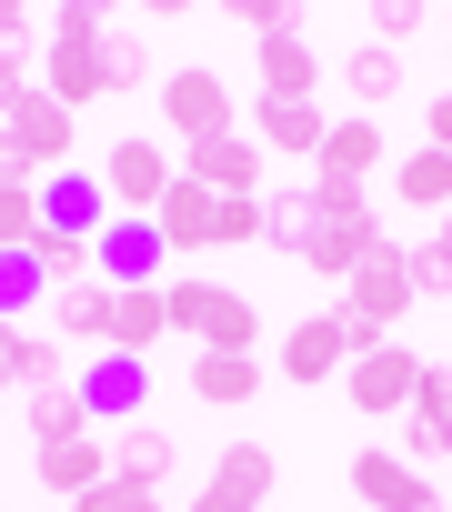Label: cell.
Instances as JSON below:
<instances>
[{
	"label": "cell",
	"instance_id": "13",
	"mask_svg": "<svg viewBox=\"0 0 452 512\" xmlns=\"http://www.w3.org/2000/svg\"><path fill=\"white\" fill-rule=\"evenodd\" d=\"M342 482H352V502H362V512H442V492H432L402 452H352V472H342Z\"/></svg>",
	"mask_w": 452,
	"mask_h": 512
},
{
	"label": "cell",
	"instance_id": "18",
	"mask_svg": "<svg viewBox=\"0 0 452 512\" xmlns=\"http://www.w3.org/2000/svg\"><path fill=\"white\" fill-rule=\"evenodd\" d=\"M141 382H151V372H141L131 352H101V362L81 372V402H91V422H141Z\"/></svg>",
	"mask_w": 452,
	"mask_h": 512
},
{
	"label": "cell",
	"instance_id": "4",
	"mask_svg": "<svg viewBox=\"0 0 452 512\" xmlns=\"http://www.w3.org/2000/svg\"><path fill=\"white\" fill-rule=\"evenodd\" d=\"M332 312L362 332V352H372V342H382V332L412 312V262H402V241H382V251H372V262L342 282V302H332Z\"/></svg>",
	"mask_w": 452,
	"mask_h": 512
},
{
	"label": "cell",
	"instance_id": "8",
	"mask_svg": "<svg viewBox=\"0 0 452 512\" xmlns=\"http://www.w3.org/2000/svg\"><path fill=\"white\" fill-rule=\"evenodd\" d=\"M272 482H282L272 442H221V452H211V482L191 492V512H262Z\"/></svg>",
	"mask_w": 452,
	"mask_h": 512
},
{
	"label": "cell",
	"instance_id": "22",
	"mask_svg": "<svg viewBox=\"0 0 452 512\" xmlns=\"http://www.w3.org/2000/svg\"><path fill=\"white\" fill-rule=\"evenodd\" d=\"M151 342H171V302H161V282H151V292H121V302H111V352L151 362Z\"/></svg>",
	"mask_w": 452,
	"mask_h": 512
},
{
	"label": "cell",
	"instance_id": "31",
	"mask_svg": "<svg viewBox=\"0 0 452 512\" xmlns=\"http://www.w3.org/2000/svg\"><path fill=\"white\" fill-rule=\"evenodd\" d=\"M51 382H71V352L51 332H21V392H51Z\"/></svg>",
	"mask_w": 452,
	"mask_h": 512
},
{
	"label": "cell",
	"instance_id": "37",
	"mask_svg": "<svg viewBox=\"0 0 452 512\" xmlns=\"http://www.w3.org/2000/svg\"><path fill=\"white\" fill-rule=\"evenodd\" d=\"M21 382V322H0V392Z\"/></svg>",
	"mask_w": 452,
	"mask_h": 512
},
{
	"label": "cell",
	"instance_id": "2",
	"mask_svg": "<svg viewBox=\"0 0 452 512\" xmlns=\"http://www.w3.org/2000/svg\"><path fill=\"white\" fill-rule=\"evenodd\" d=\"M372 251H382L372 191H322V181H312V231H302V251H292V262H302V272H322V282H352Z\"/></svg>",
	"mask_w": 452,
	"mask_h": 512
},
{
	"label": "cell",
	"instance_id": "29",
	"mask_svg": "<svg viewBox=\"0 0 452 512\" xmlns=\"http://www.w3.org/2000/svg\"><path fill=\"white\" fill-rule=\"evenodd\" d=\"M31 302H51V282H41V262H31V251H0V322H21Z\"/></svg>",
	"mask_w": 452,
	"mask_h": 512
},
{
	"label": "cell",
	"instance_id": "17",
	"mask_svg": "<svg viewBox=\"0 0 452 512\" xmlns=\"http://www.w3.org/2000/svg\"><path fill=\"white\" fill-rule=\"evenodd\" d=\"M171 462H181V442H171L161 422H121V432H111V482L161 492V482H171Z\"/></svg>",
	"mask_w": 452,
	"mask_h": 512
},
{
	"label": "cell",
	"instance_id": "36",
	"mask_svg": "<svg viewBox=\"0 0 452 512\" xmlns=\"http://www.w3.org/2000/svg\"><path fill=\"white\" fill-rule=\"evenodd\" d=\"M422 151H452V91H442V101L422 111Z\"/></svg>",
	"mask_w": 452,
	"mask_h": 512
},
{
	"label": "cell",
	"instance_id": "34",
	"mask_svg": "<svg viewBox=\"0 0 452 512\" xmlns=\"http://www.w3.org/2000/svg\"><path fill=\"white\" fill-rule=\"evenodd\" d=\"M141 81H151V51H141V41H121V31H111V91H141Z\"/></svg>",
	"mask_w": 452,
	"mask_h": 512
},
{
	"label": "cell",
	"instance_id": "24",
	"mask_svg": "<svg viewBox=\"0 0 452 512\" xmlns=\"http://www.w3.org/2000/svg\"><path fill=\"white\" fill-rule=\"evenodd\" d=\"M31 41H41V21L21 11V0H0V121H11V101L31 91V61H41Z\"/></svg>",
	"mask_w": 452,
	"mask_h": 512
},
{
	"label": "cell",
	"instance_id": "12",
	"mask_svg": "<svg viewBox=\"0 0 452 512\" xmlns=\"http://www.w3.org/2000/svg\"><path fill=\"white\" fill-rule=\"evenodd\" d=\"M352 352H362V332H352L342 312H302L292 342H282V372H292V382H342Z\"/></svg>",
	"mask_w": 452,
	"mask_h": 512
},
{
	"label": "cell",
	"instance_id": "6",
	"mask_svg": "<svg viewBox=\"0 0 452 512\" xmlns=\"http://www.w3.org/2000/svg\"><path fill=\"white\" fill-rule=\"evenodd\" d=\"M0 141H11V151H21V161H31L41 181H51V171H71V141H81V111H61V101H51V91L31 81V91L11 101V121H0Z\"/></svg>",
	"mask_w": 452,
	"mask_h": 512
},
{
	"label": "cell",
	"instance_id": "33",
	"mask_svg": "<svg viewBox=\"0 0 452 512\" xmlns=\"http://www.w3.org/2000/svg\"><path fill=\"white\" fill-rule=\"evenodd\" d=\"M71 512H161V492H141V482H101V492H81Z\"/></svg>",
	"mask_w": 452,
	"mask_h": 512
},
{
	"label": "cell",
	"instance_id": "35",
	"mask_svg": "<svg viewBox=\"0 0 452 512\" xmlns=\"http://www.w3.org/2000/svg\"><path fill=\"white\" fill-rule=\"evenodd\" d=\"M372 31H382V41H412V31H422V11H412V0H382Z\"/></svg>",
	"mask_w": 452,
	"mask_h": 512
},
{
	"label": "cell",
	"instance_id": "3",
	"mask_svg": "<svg viewBox=\"0 0 452 512\" xmlns=\"http://www.w3.org/2000/svg\"><path fill=\"white\" fill-rule=\"evenodd\" d=\"M161 302H171V332H181L191 352H252V342H262V312H252L242 292H221L211 272H171Z\"/></svg>",
	"mask_w": 452,
	"mask_h": 512
},
{
	"label": "cell",
	"instance_id": "19",
	"mask_svg": "<svg viewBox=\"0 0 452 512\" xmlns=\"http://www.w3.org/2000/svg\"><path fill=\"white\" fill-rule=\"evenodd\" d=\"M252 392H262V362H252V352H191V402H201V412H211V402L242 412Z\"/></svg>",
	"mask_w": 452,
	"mask_h": 512
},
{
	"label": "cell",
	"instance_id": "1",
	"mask_svg": "<svg viewBox=\"0 0 452 512\" xmlns=\"http://www.w3.org/2000/svg\"><path fill=\"white\" fill-rule=\"evenodd\" d=\"M41 91L61 111L111 101V21L91 11V0H61V11H51V31H41Z\"/></svg>",
	"mask_w": 452,
	"mask_h": 512
},
{
	"label": "cell",
	"instance_id": "23",
	"mask_svg": "<svg viewBox=\"0 0 452 512\" xmlns=\"http://www.w3.org/2000/svg\"><path fill=\"white\" fill-rule=\"evenodd\" d=\"M41 482H51V492H71V502H81V492H101V482H111V442H101V432L51 442V452H41Z\"/></svg>",
	"mask_w": 452,
	"mask_h": 512
},
{
	"label": "cell",
	"instance_id": "32",
	"mask_svg": "<svg viewBox=\"0 0 452 512\" xmlns=\"http://www.w3.org/2000/svg\"><path fill=\"white\" fill-rule=\"evenodd\" d=\"M402 262H412V302H452V251H442V241L402 251Z\"/></svg>",
	"mask_w": 452,
	"mask_h": 512
},
{
	"label": "cell",
	"instance_id": "27",
	"mask_svg": "<svg viewBox=\"0 0 452 512\" xmlns=\"http://www.w3.org/2000/svg\"><path fill=\"white\" fill-rule=\"evenodd\" d=\"M392 191H402L412 211H452V151H412V161L392 171Z\"/></svg>",
	"mask_w": 452,
	"mask_h": 512
},
{
	"label": "cell",
	"instance_id": "11",
	"mask_svg": "<svg viewBox=\"0 0 452 512\" xmlns=\"http://www.w3.org/2000/svg\"><path fill=\"white\" fill-rule=\"evenodd\" d=\"M161 262H171V241H161L151 211H121V221L101 231V282H111V292H151Z\"/></svg>",
	"mask_w": 452,
	"mask_h": 512
},
{
	"label": "cell",
	"instance_id": "21",
	"mask_svg": "<svg viewBox=\"0 0 452 512\" xmlns=\"http://www.w3.org/2000/svg\"><path fill=\"white\" fill-rule=\"evenodd\" d=\"M111 282H71V292H51V342H101L111 352Z\"/></svg>",
	"mask_w": 452,
	"mask_h": 512
},
{
	"label": "cell",
	"instance_id": "28",
	"mask_svg": "<svg viewBox=\"0 0 452 512\" xmlns=\"http://www.w3.org/2000/svg\"><path fill=\"white\" fill-rule=\"evenodd\" d=\"M342 81H352V101H362V121H372V111L402 91V51H352V61H342Z\"/></svg>",
	"mask_w": 452,
	"mask_h": 512
},
{
	"label": "cell",
	"instance_id": "9",
	"mask_svg": "<svg viewBox=\"0 0 452 512\" xmlns=\"http://www.w3.org/2000/svg\"><path fill=\"white\" fill-rule=\"evenodd\" d=\"M181 171H171V151L161 141H141V131H121L111 141V161H101V191H111V211H161V191H171Z\"/></svg>",
	"mask_w": 452,
	"mask_h": 512
},
{
	"label": "cell",
	"instance_id": "30",
	"mask_svg": "<svg viewBox=\"0 0 452 512\" xmlns=\"http://www.w3.org/2000/svg\"><path fill=\"white\" fill-rule=\"evenodd\" d=\"M31 241H41V191L0 181V251H31Z\"/></svg>",
	"mask_w": 452,
	"mask_h": 512
},
{
	"label": "cell",
	"instance_id": "38",
	"mask_svg": "<svg viewBox=\"0 0 452 512\" xmlns=\"http://www.w3.org/2000/svg\"><path fill=\"white\" fill-rule=\"evenodd\" d=\"M432 241H442V251H452V211H442V231H432Z\"/></svg>",
	"mask_w": 452,
	"mask_h": 512
},
{
	"label": "cell",
	"instance_id": "20",
	"mask_svg": "<svg viewBox=\"0 0 452 512\" xmlns=\"http://www.w3.org/2000/svg\"><path fill=\"white\" fill-rule=\"evenodd\" d=\"M312 41H302V21H282L272 41H262V101H312Z\"/></svg>",
	"mask_w": 452,
	"mask_h": 512
},
{
	"label": "cell",
	"instance_id": "25",
	"mask_svg": "<svg viewBox=\"0 0 452 512\" xmlns=\"http://www.w3.org/2000/svg\"><path fill=\"white\" fill-rule=\"evenodd\" d=\"M21 412H31V442H41V452H51V442H81V432H101V422H91V402H81V382H51V392H31Z\"/></svg>",
	"mask_w": 452,
	"mask_h": 512
},
{
	"label": "cell",
	"instance_id": "16",
	"mask_svg": "<svg viewBox=\"0 0 452 512\" xmlns=\"http://www.w3.org/2000/svg\"><path fill=\"white\" fill-rule=\"evenodd\" d=\"M252 141H262V151H282V161H322L332 121H322L312 101H252Z\"/></svg>",
	"mask_w": 452,
	"mask_h": 512
},
{
	"label": "cell",
	"instance_id": "10",
	"mask_svg": "<svg viewBox=\"0 0 452 512\" xmlns=\"http://www.w3.org/2000/svg\"><path fill=\"white\" fill-rule=\"evenodd\" d=\"M181 181H201V191H221V201H262V141H252V131L191 141V151H181Z\"/></svg>",
	"mask_w": 452,
	"mask_h": 512
},
{
	"label": "cell",
	"instance_id": "5",
	"mask_svg": "<svg viewBox=\"0 0 452 512\" xmlns=\"http://www.w3.org/2000/svg\"><path fill=\"white\" fill-rule=\"evenodd\" d=\"M161 131H181V151L191 141H221V131H242V111H232V91H221V71H161Z\"/></svg>",
	"mask_w": 452,
	"mask_h": 512
},
{
	"label": "cell",
	"instance_id": "15",
	"mask_svg": "<svg viewBox=\"0 0 452 512\" xmlns=\"http://www.w3.org/2000/svg\"><path fill=\"white\" fill-rule=\"evenodd\" d=\"M372 171H382V131L352 111V121H332V141H322V161H312V181L322 191H372Z\"/></svg>",
	"mask_w": 452,
	"mask_h": 512
},
{
	"label": "cell",
	"instance_id": "26",
	"mask_svg": "<svg viewBox=\"0 0 452 512\" xmlns=\"http://www.w3.org/2000/svg\"><path fill=\"white\" fill-rule=\"evenodd\" d=\"M31 262H41L51 292H71V282H101V241H81V231H41V241H31Z\"/></svg>",
	"mask_w": 452,
	"mask_h": 512
},
{
	"label": "cell",
	"instance_id": "7",
	"mask_svg": "<svg viewBox=\"0 0 452 512\" xmlns=\"http://www.w3.org/2000/svg\"><path fill=\"white\" fill-rule=\"evenodd\" d=\"M342 392H352V412H362V422H392V412H412V392H422V352L372 342V352H352Z\"/></svg>",
	"mask_w": 452,
	"mask_h": 512
},
{
	"label": "cell",
	"instance_id": "14",
	"mask_svg": "<svg viewBox=\"0 0 452 512\" xmlns=\"http://www.w3.org/2000/svg\"><path fill=\"white\" fill-rule=\"evenodd\" d=\"M121 211H111V191H101V171H51L41 181V231H81V241H101Z\"/></svg>",
	"mask_w": 452,
	"mask_h": 512
}]
</instances>
